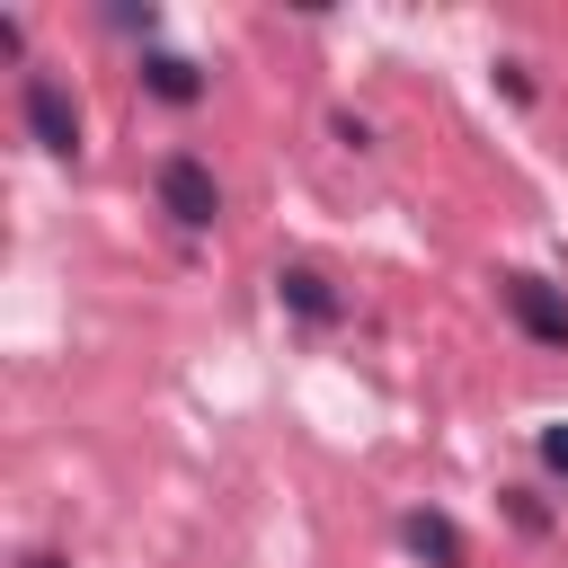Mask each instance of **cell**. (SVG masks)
I'll return each mask as SVG.
<instances>
[{
	"label": "cell",
	"instance_id": "2",
	"mask_svg": "<svg viewBox=\"0 0 568 568\" xmlns=\"http://www.w3.org/2000/svg\"><path fill=\"white\" fill-rule=\"evenodd\" d=\"M497 302L532 346H568V293L550 275H497Z\"/></svg>",
	"mask_w": 568,
	"mask_h": 568
},
{
	"label": "cell",
	"instance_id": "3",
	"mask_svg": "<svg viewBox=\"0 0 568 568\" xmlns=\"http://www.w3.org/2000/svg\"><path fill=\"white\" fill-rule=\"evenodd\" d=\"M18 106H27V133H36L53 160L80 151V106H71V89H62L53 71H27V98H18Z\"/></svg>",
	"mask_w": 568,
	"mask_h": 568
},
{
	"label": "cell",
	"instance_id": "6",
	"mask_svg": "<svg viewBox=\"0 0 568 568\" xmlns=\"http://www.w3.org/2000/svg\"><path fill=\"white\" fill-rule=\"evenodd\" d=\"M399 541H408L426 568H462V532H453L444 515H426V506H417V515H399Z\"/></svg>",
	"mask_w": 568,
	"mask_h": 568
},
{
	"label": "cell",
	"instance_id": "1",
	"mask_svg": "<svg viewBox=\"0 0 568 568\" xmlns=\"http://www.w3.org/2000/svg\"><path fill=\"white\" fill-rule=\"evenodd\" d=\"M151 186H160V213H169L178 231H213V222H222V178H213V160H195V151H169Z\"/></svg>",
	"mask_w": 568,
	"mask_h": 568
},
{
	"label": "cell",
	"instance_id": "5",
	"mask_svg": "<svg viewBox=\"0 0 568 568\" xmlns=\"http://www.w3.org/2000/svg\"><path fill=\"white\" fill-rule=\"evenodd\" d=\"M142 89H151L160 106H195V98H204V71H195L186 53H142Z\"/></svg>",
	"mask_w": 568,
	"mask_h": 568
},
{
	"label": "cell",
	"instance_id": "7",
	"mask_svg": "<svg viewBox=\"0 0 568 568\" xmlns=\"http://www.w3.org/2000/svg\"><path fill=\"white\" fill-rule=\"evenodd\" d=\"M506 515H515V524H524V532H550V506H541V497H532V488H506Z\"/></svg>",
	"mask_w": 568,
	"mask_h": 568
},
{
	"label": "cell",
	"instance_id": "8",
	"mask_svg": "<svg viewBox=\"0 0 568 568\" xmlns=\"http://www.w3.org/2000/svg\"><path fill=\"white\" fill-rule=\"evenodd\" d=\"M541 462H550V470L568 479V426H541Z\"/></svg>",
	"mask_w": 568,
	"mask_h": 568
},
{
	"label": "cell",
	"instance_id": "9",
	"mask_svg": "<svg viewBox=\"0 0 568 568\" xmlns=\"http://www.w3.org/2000/svg\"><path fill=\"white\" fill-rule=\"evenodd\" d=\"M27 568H62V559H44V550H36V559H27Z\"/></svg>",
	"mask_w": 568,
	"mask_h": 568
},
{
	"label": "cell",
	"instance_id": "4",
	"mask_svg": "<svg viewBox=\"0 0 568 568\" xmlns=\"http://www.w3.org/2000/svg\"><path fill=\"white\" fill-rule=\"evenodd\" d=\"M275 302H284L302 328H337V320H346V302L328 293V275H320V266H275Z\"/></svg>",
	"mask_w": 568,
	"mask_h": 568
}]
</instances>
